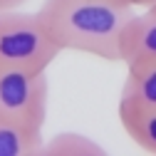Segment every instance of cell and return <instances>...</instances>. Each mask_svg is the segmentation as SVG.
<instances>
[{
  "label": "cell",
  "instance_id": "obj_11",
  "mask_svg": "<svg viewBox=\"0 0 156 156\" xmlns=\"http://www.w3.org/2000/svg\"><path fill=\"white\" fill-rule=\"evenodd\" d=\"M146 5H156V0H144V8Z\"/></svg>",
  "mask_w": 156,
  "mask_h": 156
},
{
  "label": "cell",
  "instance_id": "obj_1",
  "mask_svg": "<svg viewBox=\"0 0 156 156\" xmlns=\"http://www.w3.org/2000/svg\"><path fill=\"white\" fill-rule=\"evenodd\" d=\"M37 15L62 52L122 62V37L134 5L122 0H45Z\"/></svg>",
  "mask_w": 156,
  "mask_h": 156
},
{
  "label": "cell",
  "instance_id": "obj_9",
  "mask_svg": "<svg viewBox=\"0 0 156 156\" xmlns=\"http://www.w3.org/2000/svg\"><path fill=\"white\" fill-rule=\"evenodd\" d=\"M27 0H0V12L3 10H15V8H23Z\"/></svg>",
  "mask_w": 156,
  "mask_h": 156
},
{
  "label": "cell",
  "instance_id": "obj_2",
  "mask_svg": "<svg viewBox=\"0 0 156 156\" xmlns=\"http://www.w3.org/2000/svg\"><path fill=\"white\" fill-rule=\"evenodd\" d=\"M60 55L62 47L37 12L20 8L0 12V67L47 69Z\"/></svg>",
  "mask_w": 156,
  "mask_h": 156
},
{
  "label": "cell",
  "instance_id": "obj_6",
  "mask_svg": "<svg viewBox=\"0 0 156 156\" xmlns=\"http://www.w3.org/2000/svg\"><path fill=\"white\" fill-rule=\"evenodd\" d=\"M42 129L0 116V156H42Z\"/></svg>",
  "mask_w": 156,
  "mask_h": 156
},
{
  "label": "cell",
  "instance_id": "obj_4",
  "mask_svg": "<svg viewBox=\"0 0 156 156\" xmlns=\"http://www.w3.org/2000/svg\"><path fill=\"white\" fill-rule=\"evenodd\" d=\"M156 60V5H146L144 12H134L122 37V62Z\"/></svg>",
  "mask_w": 156,
  "mask_h": 156
},
{
  "label": "cell",
  "instance_id": "obj_7",
  "mask_svg": "<svg viewBox=\"0 0 156 156\" xmlns=\"http://www.w3.org/2000/svg\"><path fill=\"white\" fill-rule=\"evenodd\" d=\"M122 99L141 104V107H156V60L126 65Z\"/></svg>",
  "mask_w": 156,
  "mask_h": 156
},
{
  "label": "cell",
  "instance_id": "obj_10",
  "mask_svg": "<svg viewBox=\"0 0 156 156\" xmlns=\"http://www.w3.org/2000/svg\"><path fill=\"white\" fill-rule=\"evenodd\" d=\"M122 3H129L134 8H144V0H122Z\"/></svg>",
  "mask_w": 156,
  "mask_h": 156
},
{
  "label": "cell",
  "instance_id": "obj_8",
  "mask_svg": "<svg viewBox=\"0 0 156 156\" xmlns=\"http://www.w3.org/2000/svg\"><path fill=\"white\" fill-rule=\"evenodd\" d=\"M45 156H104V149L92 136L80 131H60L42 146Z\"/></svg>",
  "mask_w": 156,
  "mask_h": 156
},
{
  "label": "cell",
  "instance_id": "obj_3",
  "mask_svg": "<svg viewBox=\"0 0 156 156\" xmlns=\"http://www.w3.org/2000/svg\"><path fill=\"white\" fill-rule=\"evenodd\" d=\"M50 99L47 69L0 67V116L32 129L45 126Z\"/></svg>",
  "mask_w": 156,
  "mask_h": 156
},
{
  "label": "cell",
  "instance_id": "obj_5",
  "mask_svg": "<svg viewBox=\"0 0 156 156\" xmlns=\"http://www.w3.org/2000/svg\"><path fill=\"white\" fill-rule=\"evenodd\" d=\"M119 122L134 144H139L149 154H156V107H141L119 99Z\"/></svg>",
  "mask_w": 156,
  "mask_h": 156
}]
</instances>
